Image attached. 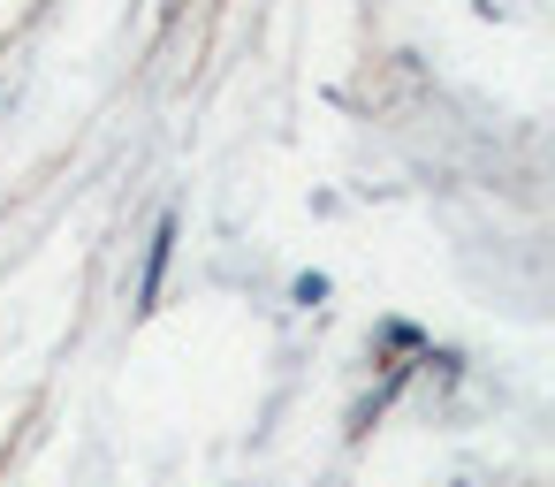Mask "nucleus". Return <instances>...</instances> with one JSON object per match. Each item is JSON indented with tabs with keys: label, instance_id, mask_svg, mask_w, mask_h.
<instances>
[{
	"label": "nucleus",
	"instance_id": "1",
	"mask_svg": "<svg viewBox=\"0 0 555 487\" xmlns=\"http://www.w3.org/2000/svg\"><path fill=\"white\" fill-rule=\"evenodd\" d=\"M168 259H176V214H160V229H153V244H145V282H138V312H153V305H160Z\"/></svg>",
	"mask_w": 555,
	"mask_h": 487
},
{
	"label": "nucleus",
	"instance_id": "2",
	"mask_svg": "<svg viewBox=\"0 0 555 487\" xmlns=\"http://www.w3.org/2000/svg\"><path fill=\"white\" fill-rule=\"evenodd\" d=\"M289 297H297V305H327V274H297Z\"/></svg>",
	"mask_w": 555,
	"mask_h": 487
}]
</instances>
